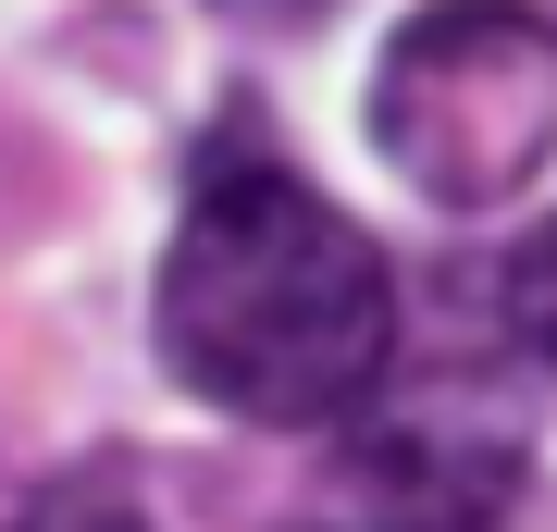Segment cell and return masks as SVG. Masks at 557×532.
<instances>
[{
	"label": "cell",
	"mask_w": 557,
	"mask_h": 532,
	"mask_svg": "<svg viewBox=\"0 0 557 532\" xmlns=\"http://www.w3.org/2000/svg\"><path fill=\"white\" fill-rule=\"evenodd\" d=\"M211 13H236V25H273V38H298V25H322L335 0H211Z\"/></svg>",
	"instance_id": "8992f818"
},
{
	"label": "cell",
	"mask_w": 557,
	"mask_h": 532,
	"mask_svg": "<svg viewBox=\"0 0 557 532\" xmlns=\"http://www.w3.org/2000/svg\"><path fill=\"white\" fill-rule=\"evenodd\" d=\"M149 335L199 409L322 434L397 372V273L310 174L248 137H211L149 285Z\"/></svg>",
	"instance_id": "6da1fadb"
},
{
	"label": "cell",
	"mask_w": 557,
	"mask_h": 532,
	"mask_svg": "<svg viewBox=\"0 0 557 532\" xmlns=\"http://www.w3.org/2000/svg\"><path fill=\"white\" fill-rule=\"evenodd\" d=\"M520 471H533V421H520L508 384H372L335 421L322 471L298 495L310 532H496Z\"/></svg>",
	"instance_id": "3957f363"
},
{
	"label": "cell",
	"mask_w": 557,
	"mask_h": 532,
	"mask_svg": "<svg viewBox=\"0 0 557 532\" xmlns=\"http://www.w3.org/2000/svg\"><path fill=\"white\" fill-rule=\"evenodd\" d=\"M496 310H508L520 359H545V372H557V223H533V236L508 248V273H496Z\"/></svg>",
	"instance_id": "277c9868"
},
{
	"label": "cell",
	"mask_w": 557,
	"mask_h": 532,
	"mask_svg": "<svg viewBox=\"0 0 557 532\" xmlns=\"http://www.w3.org/2000/svg\"><path fill=\"white\" fill-rule=\"evenodd\" d=\"M13 532H149V520L124 508L112 483H62V495H38V508H25Z\"/></svg>",
	"instance_id": "5b68a950"
},
{
	"label": "cell",
	"mask_w": 557,
	"mask_h": 532,
	"mask_svg": "<svg viewBox=\"0 0 557 532\" xmlns=\"http://www.w3.org/2000/svg\"><path fill=\"white\" fill-rule=\"evenodd\" d=\"M372 149L434 211H508L557 161V25L520 0H421L372 62Z\"/></svg>",
	"instance_id": "7a4b0ae2"
}]
</instances>
